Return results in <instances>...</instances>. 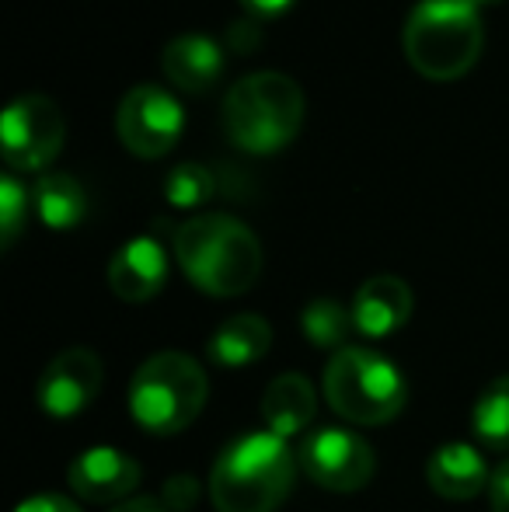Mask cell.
Returning <instances> with one entry per match:
<instances>
[{
    "label": "cell",
    "mask_w": 509,
    "mask_h": 512,
    "mask_svg": "<svg viewBox=\"0 0 509 512\" xmlns=\"http://www.w3.org/2000/svg\"><path fill=\"white\" fill-rule=\"evenodd\" d=\"M175 258L185 279L210 297H241L262 276L255 230L227 213H203L175 230Z\"/></svg>",
    "instance_id": "obj_2"
},
{
    "label": "cell",
    "mask_w": 509,
    "mask_h": 512,
    "mask_svg": "<svg viewBox=\"0 0 509 512\" xmlns=\"http://www.w3.org/2000/svg\"><path fill=\"white\" fill-rule=\"evenodd\" d=\"M405 56L429 81H457L482 56V7L475 0H419L405 18Z\"/></svg>",
    "instance_id": "obj_3"
},
{
    "label": "cell",
    "mask_w": 509,
    "mask_h": 512,
    "mask_svg": "<svg viewBox=\"0 0 509 512\" xmlns=\"http://www.w3.org/2000/svg\"><path fill=\"white\" fill-rule=\"evenodd\" d=\"M314 411H318V398L304 373H279L262 394L265 425L283 439L304 436L307 425L314 422Z\"/></svg>",
    "instance_id": "obj_16"
},
{
    "label": "cell",
    "mask_w": 509,
    "mask_h": 512,
    "mask_svg": "<svg viewBox=\"0 0 509 512\" xmlns=\"http://www.w3.org/2000/svg\"><path fill=\"white\" fill-rule=\"evenodd\" d=\"M325 401L349 425H384L405 408L408 380L384 352L346 345L325 366Z\"/></svg>",
    "instance_id": "obj_5"
},
{
    "label": "cell",
    "mask_w": 509,
    "mask_h": 512,
    "mask_svg": "<svg viewBox=\"0 0 509 512\" xmlns=\"http://www.w3.org/2000/svg\"><path fill=\"white\" fill-rule=\"evenodd\" d=\"M140 478L143 467L126 450H116V446H91V450L77 453L67 471L74 495H81L84 502H95V506L126 502L136 492Z\"/></svg>",
    "instance_id": "obj_11"
},
{
    "label": "cell",
    "mask_w": 509,
    "mask_h": 512,
    "mask_svg": "<svg viewBox=\"0 0 509 512\" xmlns=\"http://www.w3.org/2000/svg\"><path fill=\"white\" fill-rule=\"evenodd\" d=\"M300 471L325 492H360L374 481L377 457L374 446L353 429L342 425H325L304 436L297 450Z\"/></svg>",
    "instance_id": "obj_8"
},
{
    "label": "cell",
    "mask_w": 509,
    "mask_h": 512,
    "mask_svg": "<svg viewBox=\"0 0 509 512\" xmlns=\"http://www.w3.org/2000/svg\"><path fill=\"white\" fill-rule=\"evenodd\" d=\"M67 122L53 98L18 95L4 108L0 119V143L11 171H46L60 157Z\"/></svg>",
    "instance_id": "obj_7"
},
{
    "label": "cell",
    "mask_w": 509,
    "mask_h": 512,
    "mask_svg": "<svg viewBox=\"0 0 509 512\" xmlns=\"http://www.w3.org/2000/svg\"><path fill=\"white\" fill-rule=\"evenodd\" d=\"M210 380L203 366L185 352H157L129 380V415L154 436L189 429L206 408Z\"/></svg>",
    "instance_id": "obj_6"
},
{
    "label": "cell",
    "mask_w": 509,
    "mask_h": 512,
    "mask_svg": "<svg viewBox=\"0 0 509 512\" xmlns=\"http://www.w3.org/2000/svg\"><path fill=\"white\" fill-rule=\"evenodd\" d=\"M471 429L485 450H509V373L496 377L471 408Z\"/></svg>",
    "instance_id": "obj_19"
},
{
    "label": "cell",
    "mask_w": 509,
    "mask_h": 512,
    "mask_svg": "<svg viewBox=\"0 0 509 512\" xmlns=\"http://www.w3.org/2000/svg\"><path fill=\"white\" fill-rule=\"evenodd\" d=\"M300 457L276 432H245L220 450L210 471L217 512H276L297 485Z\"/></svg>",
    "instance_id": "obj_1"
},
{
    "label": "cell",
    "mask_w": 509,
    "mask_h": 512,
    "mask_svg": "<svg viewBox=\"0 0 509 512\" xmlns=\"http://www.w3.org/2000/svg\"><path fill=\"white\" fill-rule=\"evenodd\" d=\"M105 366L102 359L91 349H67L56 359H49V366L42 370L39 387H35V398L39 408L49 418H74L84 408L95 405L98 391H102Z\"/></svg>",
    "instance_id": "obj_10"
},
{
    "label": "cell",
    "mask_w": 509,
    "mask_h": 512,
    "mask_svg": "<svg viewBox=\"0 0 509 512\" xmlns=\"http://www.w3.org/2000/svg\"><path fill=\"white\" fill-rule=\"evenodd\" d=\"M426 481L436 495H443V499L468 502V499H475L478 492L489 488L492 471H489V464H485L482 450H478L475 443L454 439V443H443L429 453Z\"/></svg>",
    "instance_id": "obj_14"
},
{
    "label": "cell",
    "mask_w": 509,
    "mask_h": 512,
    "mask_svg": "<svg viewBox=\"0 0 509 512\" xmlns=\"http://www.w3.org/2000/svg\"><path fill=\"white\" fill-rule=\"evenodd\" d=\"M168 283V255L154 237H133L109 258V290L126 304L157 297Z\"/></svg>",
    "instance_id": "obj_12"
},
{
    "label": "cell",
    "mask_w": 509,
    "mask_h": 512,
    "mask_svg": "<svg viewBox=\"0 0 509 512\" xmlns=\"http://www.w3.org/2000/svg\"><path fill=\"white\" fill-rule=\"evenodd\" d=\"M415 297L412 286L401 276H374L356 290L353 297V324L363 338H387L401 331L412 317Z\"/></svg>",
    "instance_id": "obj_13"
},
{
    "label": "cell",
    "mask_w": 509,
    "mask_h": 512,
    "mask_svg": "<svg viewBox=\"0 0 509 512\" xmlns=\"http://www.w3.org/2000/svg\"><path fill=\"white\" fill-rule=\"evenodd\" d=\"M478 7H485V4H503V0H475Z\"/></svg>",
    "instance_id": "obj_28"
},
{
    "label": "cell",
    "mask_w": 509,
    "mask_h": 512,
    "mask_svg": "<svg viewBox=\"0 0 509 512\" xmlns=\"http://www.w3.org/2000/svg\"><path fill=\"white\" fill-rule=\"evenodd\" d=\"M300 331L307 335V342L318 349H346L349 335L356 331L353 324V307H342L332 297H318L300 310Z\"/></svg>",
    "instance_id": "obj_20"
},
{
    "label": "cell",
    "mask_w": 509,
    "mask_h": 512,
    "mask_svg": "<svg viewBox=\"0 0 509 512\" xmlns=\"http://www.w3.org/2000/svg\"><path fill=\"white\" fill-rule=\"evenodd\" d=\"M213 192H217V178L206 164L196 161H182L168 171L164 178V196L175 209H196L203 203H210Z\"/></svg>",
    "instance_id": "obj_21"
},
{
    "label": "cell",
    "mask_w": 509,
    "mask_h": 512,
    "mask_svg": "<svg viewBox=\"0 0 509 512\" xmlns=\"http://www.w3.org/2000/svg\"><path fill=\"white\" fill-rule=\"evenodd\" d=\"M290 4L293 0H241V7L248 11V18H255V21L276 18V14L290 11Z\"/></svg>",
    "instance_id": "obj_26"
},
{
    "label": "cell",
    "mask_w": 509,
    "mask_h": 512,
    "mask_svg": "<svg viewBox=\"0 0 509 512\" xmlns=\"http://www.w3.org/2000/svg\"><path fill=\"white\" fill-rule=\"evenodd\" d=\"M116 129L129 154L143 157V161H157L178 143L185 129V112L168 88L136 84L116 108Z\"/></svg>",
    "instance_id": "obj_9"
},
{
    "label": "cell",
    "mask_w": 509,
    "mask_h": 512,
    "mask_svg": "<svg viewBox=\"0 0 509 512\" xmlns=\"http://www.w3.org/2000/svg\"><path fill=\"white\" fill-rule=\"evenodd\" d=\"M227 56L224 46L217 39L203 32H185L178 39H171L161 53V70L175 88L192 91V95H203L213 84L224 77Z\"/></svg>",
    "instance_id": "obj_15"
},
{
    "label": "cell",
    "mask_w": 509,
    "mask_h": 512,
    "mask_svg": "<svg viewBox=\"0 0 509 512\" xmlns=\"http://www.w3.org/2000/svg\"><path fill=\"white\" fill-rule=\"evenodd\" d=\"M14 512H81L74 499H67V495H53V492H42V495H32V499H25Z\"/></svg>",
    "instance_id": "obj_24"
},
{
    "label": "cell",
    "mask_w": 509,
    "mask_h": 512,
    "mask_svg": "<svg viewBox=\"0 0 509 512\" xmlns=\"http://www.w3.org/2000/svg\"><path fill=\"white\" fill-rule=\"evenodd\" d=\"M272 345V328L262 314H234L213 331L210 345V359L224 370H241V366H252L269 352Z\"/></svg>",
    "instance_id": "obj_17"
},
{
    "label": "cell",
    "mask_w": 509,
    "mask_h": 512,
    "mask_svg": "<svg viewBox=\"0 0 509 512\" xmlns=\"http://www.w3.org/2000/svg\"><path fill=\"white\" fill-rule=\"evenodd\" d=\"M32 206L46 227L70 230L88 216V192L67 171H46L32 189Z\"/></svg>",
    "instance_id": "obj_18"
},
{
    "label": "cell",
    "mask_w": 509,
    "mask_h": 512,
    "mask_svg": "<svg viewBox=\"0 0 509 512\" xmlns=\"http://www.w3.org/2000/svg\"><path fill=\"white\" fill-rule=\"evenodd\" d=\"M489 502H492V512H509V457L492 471Z\"/></svg>",
    "instance_id": "obj_25"
},
{
    "label": "cell",
    "mask_w": 509,
    "mask_h": 512,
    "mask_svg": "<svg viewBox=\"0 0 509 512\" xmlns=\"http://www.w3.org/2000/svg\"><path fill=\"white\" fill-rule=\"evenodd\" d=\"M109 512H168V509H164V502L154 499V495H140V499L119 502V506H112Z\"/></svg>",
    "instance_id": "obj_27"
},
{
    "label": "cell",
    "mask_w": 509,
    "mask_h": 512,
    "mask_svg": "<svg viewBox=\"0 0 509 512\" xmlns=\"http://www.w3.org/2000/svg\"><path fill=\"white\" fill-rule=\"evenodd\" d=\"M199 499V485L189 478V474H178V478H171L168 485H164V509L168 512H189L192 506H196Z\"/></svg>",
    "instance_id": "obj_23"
},
{
    "label": "cell",
    "mask_w": 509,
    "mask_h": 512,
    "mask_svg": "<svg viewBox=\"0 0 509 512\" xmlns=\"http://www.w3.org/2000/svg\"><path fill=\"white\" fill-rule=\"evenodd\" d=\"M28 203H32V192L18 182L14 175L0 178V244L11 248L18 241L21 227H25Z\"/></svg>",
    "instance_id": "obj_22"
},
{
    "label": "cell",
    "mask_w": 509,
    "mask_h": 512,
    "mask_svg": "<svg viewBox=\"0 0 509 512\" xmlns=\"http://www.w3.org/2000/svg\"><path fill=\"white\" fill-rule=\"evenodd\" d=\"M307 115L304 88L290 74L258 70L231 84L224 98V129L248 154H276L300 133Z\"/></svg>",
    "instance_id": "obj_4"
}]
</instances>
